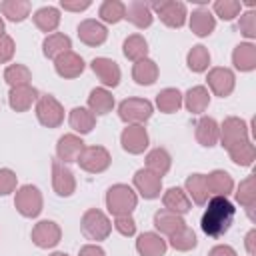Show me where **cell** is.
Listing matches in <instances>:
<instances>
[{
	"label": "cell",
	"mask_w": 256,
	"mask_h": 256,
	"mask_svg": "<svg viewBox=\"0 0 256 256\" xmlns=\"http://www.w3.org/2000/svg\"><path fill=\"white\" fill-rule=\"evenodd\" d=\"M234 216H236V208L226 196H212L202 214L200 228L210 238H222L230 230Z\"/></svg>",
	"instance_id": "cell-1"
},
{
	"label": "cell",
	"mask_w": 256,
	"mask_h": 256,
	"mask_svg": "<svg viewBox=\"0 0 256 256\" xmlns=\"http://www.w3.org/2000/svg\"><path fill=\"white\" fill-rule=\"evenodd\" d=\"M106 208L112 216H124L132 214L138 206V194L128 184H112L106 190Z\"/></svg>",
	"instance_id": "cell-2"
},
{
	"label": "cell",
	"mask_w": 256,
	"mask_h": 256,
	"mask_svg": "<svg viewBox=\"0 0 256 256\" xmlns=\"http://www.w3.org/2000/svg\"><path fill=\"white\" fill-rule=\"evenodd\" d=\"M80 232L84 234L86 240H92L94 244L106 240L112 232V222L110 218L98 210V208H88L82 218H80Z\"/></svg>",
	"instance_id": "cell-3"
},
{
	"label": "cell",
	"mask_w": 256,
	"mask_h": 256,
	"mask_svg": "<svg viewBox=\"0 0 256 256\" xmlns=\"http://www.w3.org/2000/svg\"><path fill=\"white\" fill-rule=\"evenodd\" d=\"M14 206L18 210L20 216L24 218H36L42 212L44 206V198L38 186L34 184H22L16 188L14 192Z\"/></svg>",
	"instance_id": "cell-4"
},
{
	"label": "cell",
	"mask_w": 256,
	"mask_h": 256,
	"mask_svg": "<svg viewBox=\"0 0 256 256\" xmlns=\"http://www.w3.org/2000/svg\"><path fill=\"white\" fill-rule=\"evenodd\" d=\"M152 14L160 18V22L168 28H182L188 22V8L178 0H160L150 4Z\"/></svg>",
	"instance_id": "cell-5"
},
{
	"label": "cell",
	"mask_w": 256,
	"mask_h": 256,
	"mask_svg": "<svg viewBox=\"0 0 256 256\" xmlns=\"http://www.w3.org/2000/svg\"><path fill=\"white\" fill-rule=\"evenodd\" d=\"M34 112L44 128H58L64 122V106L52 94H40L34 104Z\"/></svg>",
	"instance_id": "cell-6"
},
{
	"label": "cell",
	"mask_w": 256,
	"mask_h": 256,
	"mask_svg": "<svg viewBox=\"0 0 256 256\" xmlns=\"http://www.w3.org/2000/svg\"><path fill=\"white\" fill-rule=\"evenodd\" d=\"M154 112V104L146 98H126L118 104V116L128 124H144L150 120Z\"/></svg>",
	"instance_id": "cell-7"
},
{
	"label": "cell",
	"mask_w": 256,
	"mask_h": 256,
	"mask_svg": "<svg viewBox=\"0 0 256 256\" xmlns=\"http://www.w3.org/2000/svg\"><path fill=\"white\" fill-rule=\"evenodd\" d=\"M76 164L88 174H102V172H106L110 168L112 156L104 146H98V144L96 146H84V150L78 156Z\"/></svg>",
	"instance_id": "cell-8"
},
{
	"label": "cell",
	"mask_w": 256,
	"mask_h": 256,
	"mask_svg": "<svg viewBox=\"0 0 256 256\" xmlns=\"http://www.w3.org/2000/svg\"><path fill=\"white\" fill-rule=\"evenodd\" d=\"M206 84H208V92H212L218 98H226L234 92L236 76L226 66H214L206 74Z\"/></svg>",
	"instance_id": "cell-9"
},
{
	"label": "cell",
	"mask_w": 256,
	"mask_h": 256,
	"mask_svg": "<svg viewBox=\"0 0 256 256\" xmlns=\"http://www.w3.org/2000/svg\"><path fill=\"white\" fill-rule=\"evenodd\" d=\"M250 140V128L246 124V120L238 118V116H228L224 118V122L220 124V134H218V142L228 150L230 146Z\"/></svg>",
	"instance_id": "cell-10"
},
{
	"label": "cell",
	"mask_w": 256,
	"mask_h": 256,
	"mask_svg": "<svg viewBox=\"0 0 256 256\" xmlns=\"http://www.w3.org/2000/svg\"><path fill=\"white\" fill-rule=\"evenodd\" d=\"M30 238H32V242L38 248L50 250V248H54V246L60 244V240H62V228L54 220H40V222L34 224V228L30 232Z\"/></svg>",
	"instance_id": "cell-11"
},
{
	"label": "cell",
	"mask_w": 256,
	"mask_h": 256,
	"mask_svg": "<svg viewBox=\"0 0 256 256\" xmlns=\"http://www.w3.org/2000/svg\"><path fill=\"white\" fill-rule=\"evenodd\" d=\"M90 68L96 74V78L102 82V88H116L122 80V70H120L118 62H114L112 58L96 56L90 62Z\"/></svg>",
	"instance_id": "cell-12"
},
{
	"label": "cell",
	"mask_w": 256,
	"mask_h": 256,
	"mask_svg": "<svg viewBox=\"0 0 256 256\" xmlns=\"http://www.w3.org/2000/svg\"><path fill=\"white\" fill-rule=\"evenodd\" d=\"M52 188L60 198H68L76 192L74 172L68 168V164L60 160H52Z\"/></svg>",
	"instance_id": "cell-13"
},
{
	"label": "cell",
	"mask_w": 256,
	"mask_h": 256,
	"mask_svg": "<svg viewBox=\"0 0 256 256\" xmlns=\"http://www.w3.org/2000/svg\"><path fill=\"white\" fill-rule=\"evenodd\" d=\"M120 144L128 154H142L150 144L144 124H128L120 134Z\"/></svg>",
	"instance_id": "cell-14"
},
{
	"label": "cell",
	"mask_w": 256,
	"mask_h": 256,
	"mask_svg": "<svg viewBox=\"0 0 256 256\" xmlns=\"http://www.w3.org/2000/svg\"><path fill=\"white\" fill-rule=\"evenodd\" d=\"M132 184H134L136 194H140L144 200H154L162 192V178L156 176L154 172L146 170V168H140L134 172Z\"/></svg>",
	"instance_id": "cell-15"
},
{
	"label": "cell",
	"mask_w": 256,
	"mask_h": 256,
	"mask_svg": "<svg viewBox=\"0 0 256 256\" xmlns=\"http://www.w3.org/2000/svg\"><path fill=\"white\" fill-rule=\"evenodd\" d=\"M84 140L82 136L74 134V132H68V134H62L56 142V160L64 162V164H70V162H76L78 156L82 154L84 150Z\"/></svg>",
	"instance_id": "cell-16"
},
{
	"label": "cell",
	"mask_w": 256,
	"mask_h": 256,
	"mask_svg": "<svg viewBox=\"0 0 256 256\" xmlns=\"http://www.w3.org/2000/svg\"><path fill=\"white\" fill-rule=\"evenodd\" d=\"M78 32V38L82 44L86 46H102L108 38V28L106 24H102L100 20H94V18H86L78 24L76 28Z\"/></svg>",
	"instance_id": "cell-17"
},
{
	"label": "cell",
	"mask_w": 256,
	"mask_h": 256,
	"mask_svg": "<svg viewBox=\"0 0 256 256\" xmlns=\"http://www.w3.org/2000/svg\"><path fill=\"white\" fill-rule=\"evenodd\" d=\"M84 68H86L84 58H82L80 54H76L74 50H70V52H66V54H62V56H58V58L54 60V70H56V74H58L60 78H66V80L78 78V76L84 72Z\"/></svg>",
	"instance_id": "cell-18"
},
{
	"label": "cell",
	"mask_w": 256,
	"mask_h": 256,
	"mask_svg": "<svg viewBox=\"0 0 256 256\" xmlns=\"http://www.w3.org/2000/svg\"><path fill=\"white\" fill-rule=\"evenodd\" d=\"M38 96H40V92L32 84L16 86V88H10V92H8V104L14 112H28L36 104Z\"/></svg>",
	"instance_id": "cell-19"
},
{
	"label": "cell",
	"mask_w": 256,
	"mask_h": 256,
	"mask_svg": "<svg viewBox=\"0 0 256 256\" xmlns=\"http://www.w3.org/2000/svg\"><path fill=\"white\" fill-rule=\"evenodd\" d=\"M218 134H220V124L212 116H200L194 124V136L200 146L212 148L218 144Z\"/></svg>",
	"instance_id": "cell-20"
},
{
	"label": "cell",
	"mask_w": 256,
	"mask_h": 256,
	"mask_svg": "<svg viewBox=\"0 0 256 256\" xmlns=\"http://www.w3.org/2000/svg\"><path fill=\"white\" fill-rule=\"evenodd\" d=\"M168 250V242L158 232H142L136 238V252L140 256H164Z\"/></svg>",
	"instance_id": "cell-21"
},
{
	"label": "cell",
	"mask_w": 256,
	"mask_h": 256,
	"mask_svg": "<svg viewBox=\"0 0 256 256\" xmlns=\"http://www.w3.org/2000/svg\"><path fill=\"white\" fill-rule=\"evenodd\" d=\"M124 20H128L132 26L144 30L148 26H152L154 22V14H152V8L148 2H142V0H134L130 4H126V12H124Z\"/></svg>",
	"instance_id": "cell-22"
},
{
	"label": "cell",
	"mask_w": 256,
	"mask_h": 256,
	"mask_svg": "<svg viewBox=\"0 0 256 256\" xmlns=\"http://www.w3.org/2000/svg\"><path fill=\"white\" fill-rule=\"evenodd\" d=\"M182 106L190 112V114H200L204 116L206 108L210 106V92L206 86H192L186 90V94H182Z\"/></svg>",
	"instance_id": "cell-23"
},
{
	"label": "cell",
	"mask_w": 256,
	"mask_h": 256,
	"mask_svg": "<svg viewBox=\"0 0 256 256\" xmlns=\"http://www.w3.org/2000/svg\"><path fill=\"white\" fill-rule=\"evenodd\" d=\"M188 26L198 38H206L216 28V18L208 8H196L192 14H188Z\"/></svg>",
	"instance_id": "cell-24"
},
{
	"label": "cell",
	"mask_w": 256,
	"mask_h": 256,
	"mask_svg": "<svg viewBox=\"0 0 256 256\" xmlns=\"http://www.w3.org/2000/svg\"><path fill=\"white\" fill-rule=\"evenodd\" d=\"M72 50V38L64 32H52L42 40V54L48 60H56L58 56Z\"/></svg>",
	"instance_id": "cell-25"
},
{
	"label": "cell",
	"mask_w": 256,
	"mask_h": 256,
	"mask_svg": "<svg viewBox=\"0 0 256 256\" xmlns=\"http://www.w3.org/2000/svg\"><path fill=\"white\" fill-rule=\"evenodd\" d=\"M162 204H164L166 210H170L174 214H180V216L188 214L190 208H192V202H190L186 190L184 188H178V186H172V188H168L162 194Z\"/></svg>",
	"instance_id": "cell-26"
},
{
	"label": "cell",
	"mask_w": 256,
	"mask_h": 256,
	"mask_svg": "<svg viewBox=\"0 0 256 256\" xmlns=\"http://www.w3.org/2000/svg\"><path fill=\"white\" fill-rule=\"evenodd\" d=\"M182 226H186V220L184 216L180 214H174L166 208H160L156 214H154V228L158 230L160 236H172L174 232H178Z\"/></svg>",
	"instance_id": "cell-27"
},
{
	"label": "cell",
	"mask_w": 256,
	"mask_h": 256,
	"mask_svg": "<svg viewBox=\"0 0 256 256\" xmlns=\"http://www.w3.org/2000/svg\"><path fill=\"white\" fill-rule=\"evenodd\" d=\"M68 124L74 130V134H90L92 128L96 126V116L86 108V106H74L68 112Z\"/></svg>",
	"instance_id": "cell-28"
},
{
	"label": "cell",
	"mask_w": 256,
	"mask_h": 256,
	"mask_svg": "<svg viewBox=\"0 0 256 256\" xmlns=\"http://www.w3.org/2000/svg\"><path fill=\"white\" fill-rule=\"evenodd\" d=\"M32 20H34V26L38 30L46 32V36H48V34L56 32V28L60 26V20H62L60 8L58 6H42L32 14Z\"/></svg>",
	"instance_id": "cell-29"
},
{
	"label": "cell",
	"mask_w": 256,
	"mask_h": 256,
	"mask_svg": "<svg viewBox=\"0 0 256 256\" xmlns=\"http://www.w3.org/2000/svg\"><path fill=\"white\" fill-rule=\"evenodd\" d=\"M94 116H104L108 112H112L114 108V96L108 88H92L88 94V106H86Z\"/></svg>",
	"instance_id": "cell-30"
},
{
	"label": "cell",
	"mask_w": 256,
	"mask_h": 256,
	"mask_svg": "<svg viewBox=\"0 0 256 256\" xmlns=\"http://www.w3.org/2000/svg\"><path fill=\"white\" fill-rule=\"evenodd\" d=\"M232 64L240 72H252L256 68V44L240 42L232 50Z\"/></svg>",
	"instance_id": "cell-31"
},
{
	"label": "cell",
	"mask_w": 256,
	"mask_h": 256,
	"mask_svg": "<svg viewBox=\"0 0 256 256\" xmlns=\"http://www.w3.org/2000/svg\"><path fill=\"white\" fill-rule=\"evenodd\" d=\"M184 190H186L190 202H194V204H198V206L206 204V202H208V196H210L208 184H206V174H200V172L190 174V176L186 178V182H184Z\"/></svg>",
	"instance_id": "cell-32"
},
{
	"label": "cell",
	"mask_w": 256,
	"mask_h": 256,
	"mask_svg": "<svg viewBox=\"0 0 256 256\" xmlns=\"http://www.w3.org/2000/svg\"><path fill=\"white\" fill-rule=\"evenodd\" d=\"M158 74H160L158 64L152 58H142L132 64V78L140 86H152L158 80Z\"/></svg>",
	"instance_id": "cell-33"
},
{
	"label": "cell",
	"mask_w": 256,
	"mask_h": 256,
	"mask_svg": "<svg viewBox=\"0 0 256 256\" xmlns=\"http://www.w3.org/2000/svg\"><path fill=\"white\" fill-rule=\"evenodd\" d=\"M170 166H172V156H170V152L166 150V148H162V146H156V148H152L148 154H146V170H150V172H154L156 176H166L168 174V170H170Z\"/></svg>",
	"instance_id": "cell-34"
},
{
	"label": "cell",
	"mask_w": 256,
	"mask_h": 256,
	"mask_svg": "<svg viewBox=\"0 0 256 256\" xmlns=\"http://www.w3.org/2000/svg\"><path fill=\"white\" fill-rule=\"evenodd\" d=\"M206 184H208V192L214 196H226L232 194L234 190V180L226 170H212L210 174H206Z\"/></svg>",
	"instance_id": "cell-35"
},
{
	"label": "cell",
	"mask_w": 256,
	"mask_h": 256,
	"mask_svg": "<svg viewBox=\"0 0 256 256\" xmlns=\"http://www.w3.org/2000/svg\"><path fill=\"white\" fill-rule=\"evenodd\" d=\"M32 12V4L28 0H2L0 14L10 22H24Z\"/></svg>",
	"instance_id": "cell-36"
},
{
	"label": "cell",
	"mask_w": 256,
	"mask_h": 256,
	"mask_svg": "<svg viewBox=\"0 0 256 256\" xmlns=\"http://www.w3.org/2000/svg\"><path fill=\"white\" fill-rule=\"evenodd\" d=\"M122 54L132 60V62H138L142 58H148V40L142 36V34H130L124 38V44H122Z\"/></svg>",
	"instance_id": "cell-37"
},
{
	"label": "cell",
	"mask_w": 256,
	"mask_h": 256,
	"mask_svg": "<svg viewBox=\"0 0 256 256\" xmlns=\"http://www.w3.org/2000/svg\"><path fill=\"white\" fill-rule=\"evenodd\" d=\"M226 152H228L230 160H232L234 164L242 166V168L252 166V164H254V160H256V146H254V142H252V140L238 142V144L230 146Z\"/></svg>",
	"instance_id": "cell-38"
},
{
	"label": "cell",
	"mask_w": 256,
	"mask_h": 256,
	"mask_svg": "<svg viewBox=\"0 0 256 256\" xmlns=\"http://www.w3.org/2000/svg\"><path fill=\"white\" fill-rule=\"evenodd\" d=\"M156 108L164 114H174L182 108V92L178 88H164L156 94Z\"/></svg>",
	"instance_id": "cell-39"
},
{
	"label": "cell",
	"mask_w": 256,
	"mask_h": 256,
	"mask_svg": "<svg viewBox=\"0 0 256 256\" xmlns=\"http://www.w3.org/2000/svg\"><path fill=\"white\" fill-rule=\"evenodd\" d=\"M124 12H126V4L120 0H104L98 8V16L102 24H118L120 20H124Z\"/></svg>",
	"instance_id": "cell-40"
},
{
	"label": "cell",
	"mask_w": 256,
	"mask_h": 256,
	"mask_svg": "<svg viewBox=\"0 0 256 256\" xmlns=\"http://www.w3.org/2000/svg\"><path fill=\"white\" fill-rule=\"evenodd\" d=\"M32 80V72L26 64H8L4 68V82L10 86V88H16V86H28Z\"/></svg>",
	"instance_id": "cell-41"
},
{
	"label": "cell",
	"mask_w": 256,
	"mask_h": 256,
	"mask_svg": "<svg viewBox=\"0 0 256 256\" xmlns=\"http://www.w3.org/2000/svg\"><path fill=\"white\" fill-rule=\"evenodd\" d=\"M186 64H188V68H190L192 72H196V74L206 72L208 66H210V52H208V48L202 46V44L192 46V48L188 50V54H186Z\"/></svg>",
	"instance_id": "cell-42"
},
{
	"label": "cell",
	"mask_w": 256,
	"mask_h": 256,
	"mask_svg": "<svg viewBox=\"0 0 256 256\" xmlns=\"http://www.w3.org/2000/svg\"><path fill=\"white\" fill-rule=\"evenodd\" d=\"M168 244H170L174 250H178V252H188V250L196 248L198 238H196V232L186 224V226H182L178 232H174V234L168 238Z\"/></svg>",
	"instance_id": "cell-43"
},
{
	"label": "cell",
	"mask_w": 256,
	"mask_h": 256,
	"mask_svg": "<svg viewBox=\"0 0 256 256\" xmlns=\"http://www.w3.org/2000/svg\"><path fill=\"white\" fill-rule=\"evenodd\" d=\"M236 202L244 208H252L256 206V174L246 176L236 190Z\"/></svg>",
	"instance_id": "cell-44"
},
{
	"label": "cell",
	"mask_w": 256,
	"mask_h": 256,
	"mask_svg": "<svg viewBox=\"0 0 256 256\" xmlns=\"http://www.w3.org/2000/svg\"><path fill=\"white\" fill-rule=\"evenodd\" d=\"M240 12H242V2H238V0H216L212 4V14L224 22L238 18Z\"/></svg>",
	"instance_id": "cell-45"
},
{
	"label": "cell",
	"mask_w": 256,
	"mask_h": 256,
	"mask_svg": "<svg viewBox=\"0 0 256 256\" xmlns=\"http://www.w3.org/2000/svg\"><path fill=\"white\" fill-rule=\"evenodd\" d=\"M238 28H240V32L248 40H254L256 38V12L254 10L240 12V16H238Z\"/></svg>",
	"instance_id": "cell-46"
},
{
	"label": "cell",
	"mask_w": 256,
	"mask_h": 256,
	"mask_svg": "<svg viewBox=\"0 0 256 256\" xmlns=\"http://www.w3.org/2000/svg\"><path fill=\"white\" fill-rule=\"evenodd\" d=\"M18 188V176L10 168H0V196H8L16 192Z\"/></svg>",
	"instance_id": "cell-47"
},
{
	"label": "cell",
	"mask_w": 256,
	"mask_h": 256,
	"mask_svg": "<svg viewBox=\"0 0 256 256\" xmlns=\"http://www.w3.org/2000/svg\"><path fill=\"white\" fill-rule=\"evenodd\" d=\"M118 234L122 236H134L136 234V220L132 218V214H124V216H114V224Z\"/></svg>",
	"instance_id": "cell-48"
},
{
	"label": "cell",
	"mask_w": 256,
	"mask_h": 256,
	"mask_svg": "<svg viewBox=\"0 0 256 256\" xmlns=\"http://www.w3.org/2000/svg\"><path fill=\"white\" fill-rule=\"evenodd\" d=\"M14 52H16V44L12 40L10 34H2L0 36V64H6L14 58Z\"/></svg>",
	"instance_id": "cell-49"
},
{
	"label": "cell",
	"mask_w": 256,
	"mask_h": 256,
	"mask_svg": "<svg viewBox=\"0 0 256 256\" xmlns=\"http://www.w3.org/2000/svg\"><path fill=\"white\" fill-rule=\"evenodd\" d=\"M90 6H92L90 0H62L60 2V8L66 12H84Z\"/></svg>",
	"instance_id": "cell-50"
},
{
	"label": "cell",
	"mask_w": 256,
	"mask_h": 256,
	"mask_svg": "<svg viewBox=\"0 0 256 256\" xmlns=\"http://www.w3.org/2000/svg\"><path fill=\"white\" fill-rule=\"evenodd\" d=\"M78 256H106V252H104V248H102L100 244L90 242V244H84V246L78 250Z\"/></svg>",
	"instance_id": "cell-51"
},
{
	"label": "cell",
	"mask_w": 256,
	"mask_h": 256,
	"mask_svg": "<svg viewBox=\"0 0 256 256\" xmlns=\"http://www.w3.org/2000/svg\"><path fill=\"white\" fill-rule=\"evenodd\" d=\"M208 256H238V254L230 244H216L210 248Z\"/></svg>",
	"instance_id": "cell-52"
},
{
	"label": "cell",
	"mask_w": 256,
	"mask_h": 256,
	"mask_svg": "<svg viewBox=\"0 0 256 256\" xmlns=\"http://www.w3.org/2000/svg\"><path fill=\"white\" fill-rule=\"evenodd\" d=\"M244 246H246L248 256H256V228L248 230V234L244 238Z\"/></svg>",
	"instance_id": "cell-53"
},
{
	"label": "cell",
	"mask_w": 256,
	"mask_h": 256,
	"mask_svg": "<svg viewBox=\"0 0 256 256\" xmlns=\"http://www.w3.org/2000/svg\"><path fill=\"white\" fill-rule=\"evenodd\" d=\"M2 34H6V24H4V18L0 16V36Z\"/></svg>",
	"instance_id": "cell-54"
},
{
	"label": "cell",
	"mask_w": 256,
	"mask_h": 256,
	"mask_svg": "<svg viewBox=\"0 0 256 256\" xmlns=\"http://www.w3.org/2000/svg\"><path fill=\"white\" fill-rule=\"evenodd\" d=\"M50 256H68V254H66V252H52Z\"/></svg>",
	"instance_id": "cell-55"
}]
</instances>
